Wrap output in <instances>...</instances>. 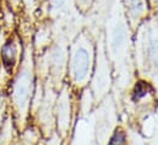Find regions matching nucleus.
Masks as SVG:
<instances>
[{
	"mask_svg": "<svg viewBox=\"0 0 158 145\" xmlns=\"http://www.w3.org/2000/svg\"><path fill=\"white\" fill-rule=\"evenodd\" d=\"M103 39L113 68V91L123 97L136 76L134 62V31L125 16L121 0H112L103 21Z\"/></svg>",
	"mask_w": 158,
	"mask_h": 145,
	"instance_id": "f257e3e1",
	"label": "nucleus"
},
{
	"mask_svg": "<svg viewBox=\"0 0 158 145\" xmlns=\"http://www.w3.org/2000/svg\"><path fill=\"white\" fill-rule=\"evenodd\" d=\"M36 63L35 48L32 43H27L23 48L22 58L11 82L10 100L14 111V119L20 132L27 127L31 116V105L36 91Z\"/></svg>",
	"mask_w": 158,
	"mask_h": 145,
	"instance_id": "f03ea898",
	"label": "nucleus"
},
{
	"mask_svg": "<svg viewBox=\"0 0 158 145\" xmlns=\"http://www.w3.org/2000/svg\"><path fill=\"white\" fill-rule=\"evenodd\" d=\"M98 32H94L85 26L69 44L66 76L69 80L68 84L73 91H82L89 85L94 69L96 33Z\"/></svg>",
	"mask_w": 158,
	"mask_h": 145,
	"instance_id": "7ed1b4c3",
	"label": "nucleus"
},
{
	"mask_svg": "<svg viewBox=\"0 0 158 145\" xmlns=\"http://www.w3.org/2000/svg\"><path fill=\"white\" fill-rule=\"evenodd\" d=\"M136 75L150 81L158 94V14L150 16L134 32Z\"/></svg>",
	"mask_w": 158,
	"mask_h": 145,
	"instance_id": "20e7f679",
	"label": "nucleus"
},
{
	"mask_svg": "<svg viewBox=\"0 0 158 145\" xmlns=\"http://www.w3.org/2000/svg\"><path fill=\"white\" fill-rule=\"evenodd\" d=\"M94 107L101 103L113 90V68L107 57L104 48L103 31H99L96 39V60L94 69L89 81V87Z\"/></svg>",
	"mask_w": 158,
	"mask_h": 145,
	"instance_id": "39448f33",
	"label": "nucleus"
},
{
	"mask_svg": "<svg viewBox=\"0 0 158 145\" xmlns=\"http://www.w3.org/2000/svg\"><path fill=\"white\" fill-rule=\"evenodd\" d=\"M94 122V144L106 145L112 132L118 125V112L114 96L108 95L92 111Z\"/></svg>",
	"mask_w": 158,
	"mask_h": 145,
	"instance_id": "423d86ee",
	"label": "nucleus"
},
{
	"mask_svg": "<svg viewBox=\"0 0 158 145\" xmlns=\"http://www.w3.org/2000/svg\"><path fill=\"white\" fill-rule=\"evenodd\" d=\"M73 89L68 82H65L61 89L58 91L55 100V129L56 135L63 140H65L73 125V116H74V102H73Z\"/></svg>",
	"mask_w": 158,
	"mask_h": 145,
	"instance_id": "0eeeda50",
	"label": "nucleus"
},
{
	"mask_svg": "<svg viewBox=\"0 0 158 145\" xmlns=\"http://www.w3.org/2000/svg\"><path fill=\"white\" fill-rule=\"evenodd\" d=\"M123 9L131 30L135 32L136 29L150 16L151 6L148 0H121Z\"/></svg>",
	"mask_w": 158,
	"mask_h": 145,
	"instance_id": "6e6552de",
	"label": "nucleus"
},
{
	"mask_svg": "<svg viewBox=\"0 0 158 145\" xmlns=\"http://www.w3.org/2000/svg\"><path fill=\"white\" fill-rule=\"evenodd\" d=\"M21 42L16 38L6 39L0 48V58L2 63V69L10 76L14 74L15 69L19 68V64L22 58L23 49H21Z\"/></svg>",
	"mask_w": 158,
	"mask_h": 145,
	"instance_id": "1a4fd4ad",
	"label": "nucleus"
},
{
	"mask_svg": "<svg viewBox=\"0 0 158 145\" xmlns=\"http://www.w3.org/2000/svg\"><path fill=\"white\" fill-rule=\"evenodd\" d=\"M70 145H94V122L92 112L87 116H80Z\"/></svg>",
	"mask_w": 158,
	"mask_h": 145,
	"instance_id": "9d476101",
	"label": "nucleus"
},
{
	"mask_svg": "<svg viewBox=\"0 0 158 145\" xmlns=\"http://www.w3.org/2000/svg\"><path fill=\"white\" fill-rule=\"evenodd\" d=\"M47 2H48V14L54 20L80 14L75 6L74 0H47Z\"/></svg>",
	"mask_w": 158,
	"mask_h": 145,
	"instance_id": "9b49d317",
	"label": "nucleus"
},
{
	"mask_svg": "<svg viewBox=\"0 0 158 145\" xmlns=\"http://www.w3.org/2000/svg\"><path fill=\"white\" fill-rule=\"evenodd\" d=\"M140 124L141 127L147 125V128H141V130L147 135L146 145H158V107Z\"/></svg>",
	"mask_w": 158,
	"mask_h": 145,
	"instance_id": "f8f14e48",
	"label": "nucleus"
},
{
	"mask_svg": "<svg viewBox=\"0 0 158 145\" xmlns=\"http://www.w3.org/2000/svg\"><path fill=\"white\" fill-rule=\"evenodd\" d=\"M127 142H129V135L126 130L121 125H117L115 129L112 132L106 145H127Z\"/></svg>",
	"mask_w": 158,
	"mask_h": 145,
	"instance_id": "ddd939ff",
	"label": "nucleus"
},
{
	"mask_svg": "<svg viewBox=\"0 0 158 145\" xmlns=\"http://www.w3.org/2000/svg\"><path fill=\"white\" fill-rule=\"evenodd\" d=\"M74 1L77 11L82 16H86V15H89V12L93 10L97 0H74Z\"/></svg>",
	"mask_w": 158,
	"mask_h": 145,
	"instance_id": "4468645a",
	"label": "nucleus"
},
{
	"mask_svg": "<svg viewBox=\"0 0 158 145\" xmlns=\"http://www.w3.org/2000/svg\"><path fill=\"white\" fill-rule=\"evenodd\" d=\"M38 2H40V0H22V4H23V6H25V9H26L28 15H32L35 12Z\"/></svg>",
	"mask_w": 158,
	"mask_h": 145,
	"instance_id": "2eb2a0df",
	"label": "nucleus"
},
{
	"mask_svg": "<svg viewBox=\"0 0 158 145\" xmlns=\"http://www.w3.org/2000/svg\"><path fill=\"white\" fill-rule=\"evenodd\" d=\"M60 142H61V139L56 134H53L50 138H48L47 145H60Z\"/></svg>",
	"mask_w": 158,
	"mask_h": 145,
	"instance_id": "dca6fc26",
	"label": "nucleus"
},
{
	"mask_svg": "<svg viewBox=\"0 0 158 145\" xmlns=\"http://www.w3.org/2000/svg\"><path fill=\"white\" fill-rule=\"evenodd\" d=\"M4 142H9V140H6L5 139V135L0 132V145H4Z\"/></svg>",
	"mask_w": 158,
	"mask_h": 145,
	"instance_id": "f3484780",
	"label": "nucleus"
},
{
	"mask_svg": "<svg viewBox=\"0 0 158 145\" xmlns=\"http://www.w3.org/2000/svg\"><path fill=\"white\" fill-rule=\"evenodd\" d=\"M153 2H155V4L157 5V7H158V0H153Z\"/></svg>",
	"mask_w": 158,
	"mask_h": 145,
	"instance_id": "a211bd4d",
	"label": "nucleus"
},
{
	"mask_svg": "<svg viewBox=\"0 0 158 145\" xmlns=\"http://www.w3.org/2000/svg\"><path fill=\"white\" fill-rule=\"evenodd\" d=\"M40 2H43V1H45V0H40Z\"/></svg>",
	"mask_w": 158,
	"mask_h": 145,
	"instance_id": "6ab92c4d",
	"label": "nucleus"
},
{
	"mask_svg": "<svg viewBox=\"0 0 158 145\" xmlns=\"http://www.w3.org/2000/svg\"><path fill=\"white\" fill-rule=\"evenodd\" d=\"M94 145H96V144H94Z\"/></svg>",
	"mask_w": 158,
	"mask_h": 145,
	"instance_id": "aec40b11",
	"label": "nucleus"
}]
</instances>
